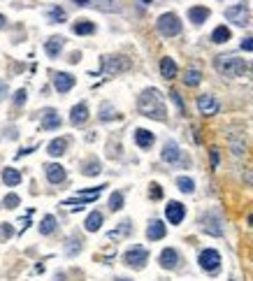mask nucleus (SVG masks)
Listing matches in <instances>:
<instances>
[{
    "instance_id": "nucleus-36",
    "label": "nucleus",
    "mask_w": 253,
    "mask_h": 281,
    "mask_svg": "<svg viewBox=\"0 0 253 281\" xmlns=\"http://www.w3.org/2000/svg\"><path fill=\"white\" fill-rule=\"evenodd\" d=\"M19 205H21V200H19V196H14V193L5 196V200H3V207H5V209H14V207H19Z\"/></svg>"
},
{
    "instance_id": "nucleus-18",
    "label": "nucleus",
    "mask_w": 253,
    "mask_h": 281,
    "mask_svg": "<svg viewBox=\"0 0 253 281\" xmlns=\"http://www.w3.org/2000/svg\"><path fill=\"white\" fill-rule=\"evenodd\" d=\"M165 232H167V228H165V223H163V221H151V223H149V228H147V237L151 242L163 240Z\"/></svg>"
},
{
    "instance_id": "nucleus-10",
    "label": "nucleus",
    "mask_w": 253,
    "mask_h": 281,
    "mask_svg": "<svg viewBox=\"0 0 253 281\" xmlns=\"http://www.w3.org/2000/svg\"><path fill=\"white\" fill-rule=\"evenodd\" d=\"M160 158L165 163H172V165L181 161V149H179L177 142H172V140L165 142V146H163V151H160Z\"/></svg>"
},
{
    "instance_id": "nucleus-2",
    "label": "nucleus",
    "mask_w": 253,
    "mask_h": 281,
    "mask_svg": "<svg viewBox=\"0 0 253 281\" xmlns=\"http://www.w3.org/2000/svg\"><path fill=\"white\" fill-rule=\"evenodd\" d=\"M214 66H216V70L221 72L223 77H242L244 72H246V60L237 58V56H233V54L216 56Z\"/></svg>"
},
{
    "instance_id": "nucleus-43",
    "label": "nucleus",
    "mask_w": 253,
    "mask_h": 281,
    "mask_svg": "<svg viewBox=\"0 0 253 281\" xmlns=\"http://www.w3.org/2000/svg\"><path fill=\"white\" fill-rule=\"evenodd\" d=\"M5 93H7V84H3V81H0V98H5Z\"/></svg>"
},
{
    "instance_id": "nucleus-13",
    "label": "nucleus",
    "mask_w": 253,
    "mask_h": 281,
    "mask_svg": "<svg viewBox=\"0 0 253 281\" xmlns=\"http://www.w3.org/2000/svg\"><path fill=\"white\" fill-rule=\"evenodd\" d=\"M44 172H47V179L51 181V184H63L65 181V167L58 165V163H49V165H44Z\"/></svg>"
},
{
    "instance_id": "nucleus-30",
    "label": "nucleus",
    "mask_w": 253,
    "mask_h": 281,
    "mask_svg": "<svg viewBox=\"0 0 253 281\" xmlns=\"http://www.w3.org/2000/svg\"><path fill=\"white\" fill-rule=\"evenodd\" d=\"M200 79H202L200 70H186V75H183V84L186 86H198Z\"/></svg>"
},
{
    "instance_id": "nucleus-47",
    "label": "nucleus",
    "mask_w": 253,
    "mask_h": 281,
    "mask_svg": "<svg viewBox=\"0 0 253 281\" xmlns=\"http://www.w3.org/2000/svg\"><path fill=\"white\" fill-rule=\"evenodd\" d=\"M117 281H130V279H123V276H121V279H117Z\"/></svg>"
},
{
    "instance_id": "nucleus-21",
    "label": "nucleus",
    "mask_w": 253,
    "mask_h": 281,
    "mask_svg": "<svg viewBox=\"0 0 253 281\" xmlns=\"http://www.w3.org/2000/svg\"><path fill=\"white\" fill-rule=\"evenodd\" d=\"M188 19L193 21V24L195 26H200V24H204V21L209 19V10L207 7H191V10H188Z\"/></svg>"
},
{
    "instance_id": "nucleus-38",
    "label": "nucleus",
    "mask_w": 253,
    "mask_h": 281,
    "mask_svg": "<svg viewBox=\"0 0 253 281\" xmlns=\"http://www.w3.org/2000/svg\"><path fill=\"white\" fill-rule=\"evenodd\" d=\"M24 102H26V91L19 89V91L14 93V105H24Z\"/></svg>"
},
{
    "instance_id": "nucleus-48",
    "label": "nucleus",
    "mask_w": 253,
    "mask_h": 281,
    "mask_svg": "<svg viewBox=\"0 0 253 281\" xmlns=\"http://www.w3.org/2000/svg\"><path fill=\"white\" fill-rule=\"evenodd\" d=\"M142 3H151V0H142Z\"/></svg>"
},
{
    "instance_id": "nucleus-26",
    "label": "nucleus",
    "mask_w": 253,
    "mask_h": 281,
    "mask_svg": "<svg viewBox=\"0 0 253 281\" xmlns=\"http://www.w3.org/2000/svg\"><path fill=\"white\" fill-rule=\"evenodd\" d=\"M3 181H5L7 186L21 184V172L14 170V167H5V170H3Z\"/></svg>"
},
{
    "instance_id": "nucleus-33",
    "label": "nucleus",
    "mask_w": 253,
    "mask_h": 281,
    "mask_svg": "<svg viewBox=\"0 0 253 281\" xmlns=\"http://www.w3.org/2000/svg\"><path fill=\"white\" fill-rule=\"evenodd\" d=\"M100 119L102 121H111V119H117V110L109 105V102H105V105L100 107Z\"/></svg>"
},
{
    "instance_id": "nucleus-46",
    "label": "nucleus",
    "mask_w": 253,
    "mask_h": 281,
    "mask_svg": "<svg viewBox=\"0 0 253 281\" xmlns=\"http://www.w3.org/2000/svg\"><path fill=\"white\" fill-rule=\"evenodd\" d=\"M3 26H5V16L0 14V28H3Z\"/></svg>"
},
{
    "instance_id": "nucleus-42",
    "label": "nucleus",
    "mask_w": 253,
    "mask_h": 281,
    "mask_svg": "<svg viewBox=\"0 0 253 281\" xmlns=\"http://www.w3.org/2000/svg\"><path fill=\"white\" fill-rule=\"evenodd\" d=\"M10 235H12L10 223H3V237H10Z\"/></svg>"
},
{
    "instance_id": "nucleus-24",
    "label": "nucleus",
    "mask_w": 253,
    "mask_h": 281,
    "mask_svg": "<svg viewBox=\"0 0 253 281\" xmlns=\"http://www.w3.org/2000/svg\"><path fill=\"white\" fill-rule=\"evenodd\" d=\"M72 33H77V35H91V33H96V26L86 19H79L72 26Z\"/></svg>"
},
{
    "instance_id": "nucleus-11",
    "label": "nucleus",
    "mask_w": 253,
    "mask_h": 281,
    "mask_svg": "<svg viewBox=\"0 0 253 281\" xmlns=\"http://www.w3.org/2000/svg\"><path fill=\"white\" fill-rule=\"evenodd\" d=\"M158 263H160V267L163 270H174V267L179 265V253H177V249H163L160 251V258H158Z\"/></svg>"
},
{
    "instance_id": "nucleus-39",
    "label": "nucleus",
    "mask_w": 253,
    "mask_h": 281,
    "mask_svg": "<svg viewBox=\"0 0 253 281\" xmlns=\"http://www.w3.org/2000/svg\"><path fill=\"white\" fill-rule=\"evenodd\" d=\"M242 49L244 51H253V37H244V40H242Z\"/></svg>"
},
{
    "instance_id": "nucleus-20",
    "label": "nucleus",
    "mask_w": 253,
    "mask_h": 281,
    "mask_svg": "<svg viewBox=\"0 0 253 281\" xmlns=\"http://www.w3.org/2000/svg\"><path fill=\"white\" fill-rule=\"evenodd\" d=\"M63 37H49V40L44 42V51H47V56H51V58H56V56L63 51Z\"/></svg>"
},
{
    "instance_id": "nucleus-28",
    "label": "nucleus",
    "mask_w": 253,
    "mask_h": 281,
    "mask_svg": "<svg viewBox=\"0 0 253 281\" xmlns=\"http://www.w3.org/2000/svg\"><path fill=\"white\" fill-rule=\"evenodd\" d=\"M56 230V219L54 216H44L40 221V235H51Z\"/></svg>"
},
{
    "instance_id": "nucleus-14",
    "label": "nucleus",
    "mask_w": 253,
    "mask_h": 281,
    "mask_svg": "<svg viewBox=\"0 0 253 281\" xmlns=\"http://www.w3.org/2000/svg\"><path fill=\"white\" fill-rule=\"evenodd\" d=\"M86 121H88V107H86V102H79V105L72 107V112H70V123H72V126H84Z\"/></svg>"
},
{
    "instance_id": "nucleus-41",
    "label": "nucleus",
    "mask_w": 253,
    "mask_h": 281,
    "mask_svg": "<svg viewBox=\"0 0 253 281\" xmlns=\"http://www.w3.org/2000/svg\"><path fill=\"white\" fill-rule=\"evenodd\" d=\"M91 3H96V0H75V5H79V7H88Z\"/></svg>"
},
{
    "instance_id": "nucleus-34",
    "label": "nucleus",
    "mask_w": 253,
    "mask_h": 281,
    "mask_svg": "<svg viewBox=\"0 0 253 281\" xmlns=\"http://www.w3.org/2000/svg\"><path fill=\"white\" fill-rule=\"evenodd\" d=\"M121 207H123V193H111V196H109V209L111 211H119V209H121Z\"/></svg>"
},
{
    "instance_id": "nucleus-4",
    "label": "nucleus",
    "mask_w": 253,
    "mask_h": 281,
    "mask_svg": "<svg viewBox=\"0 0 253 281\" xmlns=\"http://www.w3.org/2000/svg\"><path fill=\"white\" fill-rule=\"evenodd\" d=\"M147 261H149V251L144 246H132V249H128V251L123 253V263H126L128 267H135V270H142V267L147 265Z\"/></svg>"
},
{
    "instance_id": "nucleus-19",
    "label": "nucleus",
    "mask_w": 253,
    "mask_h": 281,
    "mask_svg": "<svg viewBox=\"0 0 253 281\" xmlns=\"http://www.w3.org/2000/svg\"><path fill=\"white\" fill-rule=\"evenodd\" d=\"M102 221H105V216H102L100 211H91V214L86 216V221H84V228H86L88 232H98L102 226Z\"/></svg>"
},
{
    "instance_id": "nucleus-45",
    "label": "nucleus",
    "mask_w": 253,
    "mask_h": 281,
    "mask_svg": "<svg viewBox=\"0 0 253 281\" xmlns=\"http://www.w3.org/2000/svg\"><path fill=\"white\" fill-rule=\"evenodd\" d=\"M79 58H81V56H79V54H77V51H75V54L70 56V63H77V60H79Z\"/></svg>"
},
{
    "instance_id": "nucleus-6",
    "label": "nucleus",
    "mask_w": 253,
    "mask_h": 281,
    "mask_svg": "<svg viewBox=\"0 0 253 281\" xmlns=\"http://www.w3.org/2000/svg\"><path fill=\"white\" fill-rule=\"evenodd\" d=\"M225 16H228L233 24H237V26H246L248 19H251V14H248V7L244 5V3H237V5L228 7V10H225Z\"/></svg>"
},
{
    "instance_id": "nucleus-23",
    "label": "nucleus",
    "mask_w": 253,
    "mask_h": 281,
    "mask_svg": "<svg viewBox=\"0 0 253 281\" xmlns=\"http://www.w3.org/2000/svg\"><path fill=\"white\" fill-rule=\"evenodd\" d=\"M160 75L165 77V79H172V77H177V63H174L172 58H160Z\"/></svg>"
},
{
    "instance_id": "nucleus-9",
    "label": "nucleus",
    "mask_w": 253,
    "mask_h": 281,
    "mask_svg": "<svg viewBox=\"0 0 253 281\" xmlns=\"http://www.w3.org/2000/svg\"><path fill=\"white\" fill-rule=\"evenodd\" d=\"M130 68V60L123 58V56H107L105 58V72L107 75H117Z\"/></svg>"
},
{
    "instance_id": "nucleus-16",
    "label": "nucleus",
    "mask_w": 253,
    "mask_h": 281,
    "mask_svg": "<svg viewBox=\"0 0 253 281\" xmlns=\"http://www.w3.org/2000/svg\"><path fill=\"white\" fill-rule=\"evenodd\" d=\"M40 126H42V131H56V128H61V116L56 114V110H47Z\"/></svg>"
},
{
    "instance_id": "nucleus-37",
    "label": "nucleus",
    "mask_w": 253,
    "mask_h": 281,
    "mask_svg": "<svg viewBox=\"0 0 253 281\" xmlns=\"http://www.w3.org/2000/svg\"><path fill=\"white\" fill-rule=\"evenodd\" d=\"M149 188H151V191H149L151 200H160V198H163V188H160V186H158V184H151Z\"/></svg>"
},
{
    "instance_id": "nucleus-7",
    "label": "nucleus",
    "mask_w": 253,
    "mask_h": 281,
    "mask_svg": "<svg viewBox=\"0 0 253 281\" xmlns=\"http://www.w3.org/2000/svg\"><path fill=\"white\" fill-rule=\"evenodd\" d=\"M165 216H167V221L172 223V226H179V223L183 221V216H186V207H183L181 202H177V200L167 202V207H165Z\"/></svg>"
},
{
    "instance_id": "nucleus-8",
    "label": "nucleus",
    "mask_w": 253,
    "mask_h": 281,
    "mask_svg": "<svg viewBox=\"0 0 253 281\" xmlns=\"http://www.w3.org/2000/svg\"><path fill=\"white\" fill-rule=\"evenodd\" d=\"M202 230L207 232V235H214V237H221L223 235V228H221V219H218V214L209 211V214L202 216Z\"/></svg>"
},
{
    "instance_id": "nucleus-22",
    "label": "nucleus",
    "mask_w": 253,
    "mask_h": 281,
    "mask_svg": "<svg viewBox=\"0 0 253 281\" xmlns=\"http://www.w3.org/2000/svg\"><path fill=\"white\" fill-rule=\"evenodd\" d=\"M47 151H49L51 156H63L67 151V137H56V140H51Z\"/></svg>"
},
{
    "instance_id": "nucleus-12",
    "label": "nucleus",
    "mask_w": 253,
    "mask_h": 281,
    "mask_svg": "<svg viewBox=\"0 0 253 281\" xmlns=\"http://www.w3.org/2000/svg\"><path fill=\"white\" fill-rule=\"evenodd\" d=\"M218 100L214 96H200L198 98V110H200V114L202 116H212V114H216L218 112Z\"/></svg>"
},
{
    "instance_id": "nucleus-1",
    "label": "nucleus",
    "mask_w": 253,
    "mask_h": 281,
    "mask_svg": "<svg viewBox=\"0 0 253 281\" xmlns=\"http://www.w3.org/2000/svg\"><path fill=\"white\" fill-rule=\"evenodd\" d=\"M137 110L142 112L144 116H149V119H158V121H165V116H167L163 96L158 93L156 89L142 91V96L137 98Z\"/></svg>"
},
{
    "instance_id": "nucleus-15",
    "label": "nucleus",
    "mask_w": 253,
    "mask_h": 281,
    "mask_svg": "<svg viewBox=\"0 0 253 281\" xmlns=\"http://www.w3.org/2000/svg\"><path fill=\"white\" fill-rule=\"evenodd\" d=\"M54 86L58 93H67V91L75 86V77L67 75V72H56L54 75Z\"/></svg>"
},
{
    "instance_id": "nucleus-31",
    "label": "nucleus",
    "mask_w": 253,
    "mask_h": 281,
    "mask_svg": "<svg viewBox=\"0 0 253 281\" xmlns=\"http://www.w3.org/2000/svg\"><path fill=\"white\" fill-rule=\"evenodd\" d=\"M65 10L63 7H51L49 10V21H54V24H63L65 21Z\"/></svg>"
},
{
    "instance_id": "nucleus-44",
    "label": "nucleus",
    "mask_w": 253,
    "mask_h": 281,
    "mask_svg": "<svg viewBox=\"0 0 253 281\" xmlns=\"http://www.w3.org/2000/svg\"><path fill=\"white\" fill-rule=\"evenodd\" d=\"M216 163H218V151L214 149V151H212V165H216Z\"/></svg>"
},
{
    "instance_id": "nucleus-29",
    "label": "nucleus",
    "mask_w": 253,
    "mask_h": 281,
    "mask_svg": "<svg viewBox=\"0 0 253 281\" xmlns=\"http://www.w3.org/2000/svg\"><path fill=\"white\" fill-rule=\"evenodd\" d=\"M177 186H179V191H181V193H193V191H195V181H193L191 177H179Z\"/></svg>"
},
{
    "instance_id": "nucleus-35",
    "label": "nucleus",
    "mask_w": 253,
    "mask_h": 281,
    "mask_svg": "<svg viewBox=\"0 0 253 281\" xmlns=\"http://www.w3.org/2000/svg\"><path fill=\"white\" fill-rule=\"evenodd\" d=\"M67 244H70V246L65 249L67 256H75V253H79V251H81V240H79V237H72V240L67 242Z\"/></svg>"
},
{
    "instance_id": "nucleus-5",
    "label": "nucleus",
    "mask_w": 253,
    "mask_h": 281,
    "mask_svg": "<svg viewBox=\"0 0 253 281\" xmlns=\"http://www.w3.org/2000/svg\"><path fill=\"white\" fill-rule=\"evenodd\" d=\"M198 263H200V267H202L204 272L216 274L218 267H221V253H218L216 249H204V251H200Z\"/></svg>"
},
{
    "instance_id": "nucleus-27",
    "label": "nucleus",
    "mask_w": 253,
    "mask_h": 281,
    "mask_svg": "<svg viewBox=\"0 0 253 281\" xmlns=\"http://www.w3.org/2000/svg\"><path fill=\"white\" fill-rule=\"evenodd\" d=\"M228 40H230V28H225V26H218L212 33V42H216V45H223V42H228Z\"/></svg>"
},
{
    "instance_id": "nucleus-25",
    "label": "nucleus",
    "mask_w": 253,
    "mask_h": 281,
    "mask_svg": "<svg viewBox=\"0 0 253 281\" xmlns=\"http://www.w3.org/2000/svg\"><path fill=\"white\" fill-rule=\"evenodd\" d=\"M100 172H102V165L96 158H91V161H86L81 165V175H86V177H96V175H100Z\"/></svg>"
},
{
    "instance_id": "nucleus-17",
    "label": "nucleus",
    "mask_w": 253,
    "mask_h": 281,
    "mask_svg": "<svg viewBox=\"0 0 253 281\" xmlns=\"http://www.w3.org/2000/svg\"><path fill=\"white\" fill-rule=\"evenodd\" d=\"M153 133L151 131H147V128H137L135 131V142H137V146H142V149H151V144H153Z\"/></svg>"
},
{
    "instance_id": "nucleus-40",
    "label": "nucleus",
    "mask_w": 253,
    "mask_h": 281,
    "mask_svg": "<svg viewBox=\"0 0 253 281\" xmlns=\"http://www.w3.org/2000/svg\"><path fill=\"white\" fill-rule=\"evenodd\" d=\"M170 96H172L174 105L179 107V112H183V102H181V98H179V93H177V91H172V93H170Z\"/></svg>"
},
{
    "instance_id": "nucleus-3",
    "label": "nucleus",
    "mask_w": 253,
    "mask_h": 281,
    "mask_svg": "<svg viewBox=\"0 0 253 281\" xmlns=\"http://www.w3.org/2000/svg\"><path fill=\"white\" fill-rule=\"evenodd\" d=\"M158 30H160L165 37H174L181 33V21L174 12H165V14L158 19Z\"/></svg>"
},
{
    "instance_id": "nucleus-32",
    "label": "nucleus",
    "mask_w": 253,
    "mask_h": 281,
    "mask_svg": "<svg viewBox=\"0 0 253 281\" xmlns=\"http://www.w3.org/2000/svg\"><path fill=\"white\" fill-rule=\"evenodd\" d=\"M130 230H132V228H130V221H123L121 228H117V230L109 232V237H111V240H121V237H126Z\"/></svg>"
}]
</instances>
